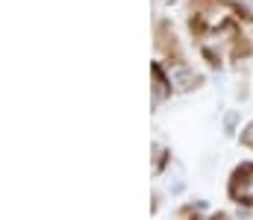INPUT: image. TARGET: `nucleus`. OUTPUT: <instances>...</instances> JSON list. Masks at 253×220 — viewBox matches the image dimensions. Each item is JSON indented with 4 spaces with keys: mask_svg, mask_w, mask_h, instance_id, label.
I'll return each instance as SVG.
<instances>
[{
    "mask_svg": "<svg viewBox=\"0 0 253 220\" xmlns=\"http://www.w3.org/2000/svg\"><path fill=\"white\" fill-rule=\"evenodd\" d=\"M230 197L242 206H253V164H242L230 176Z\"/></svg>",
    "mask_w": 253,
    "mask_h": 220,
    "instance_id": "obj_1",
    "label": "nucleus"
},
{
    "mask_svg": "<svg viewBox=\"0 0 253 220\" xmlns=\"http://www.w3.org/2000/svg\"><path fill=\"white\" fill-rule=\"evenodd\" d=\"M168 79L177 85V91H189V88H194V85H200V79H197L186 65H174V68L168 71Z\"/></svg>",
    "mask_w": 253,
    "mask_h": 220,
    "instance_id": "obj_2",
    "label": "nucleus"
},
{
    "mask_svg": "<svg viewBox=\"0 0 253 220\" xmlns=\"http://www.w3.org/2000/svg\"><path fill=\"white\" fill-rule=\"evenodd\" d=\"M165 73H168V71H162L159 65L153 68V82H156V94H159V100H162V97H168V91H171V85H168Z\"/></svg>",
    "mask_w": 253,
    "mask_h": 220,
    "instance_id": "obj_3",
    "label": "nucleus"
},
{
    "mask_svg": "<svg viewBox=\"0 0 253 220\" xmlns=\"http://www.w3.org/2000/svg\"><path fill=\"white\" fill-rule=\"evenodd\" d=\"M245 144H251V147H253V124L248 126V129H245Z\"/></svg>",
    "mask_w": 253,
    "mask_h": 220,
    "instance_id": "obj_5",
    "label": "nucleus"
},
{
    "mask_svg": "<svg viewBox=\"0 0 253 220\" xmlns=\"http://www.w3.org/2000/svg\"><path fill=\"white\" fill-rule=\"evenodd\" d=\"M156 38H159V44H162V50L165 53H174V41H171V30H168V24H159V32H156Z\"/></svg>",
    "mask_w": 253,
    "mask_h": 220,
    "instance_id": "obj_4",
    "label": "nucleus"
}]
</instances>
